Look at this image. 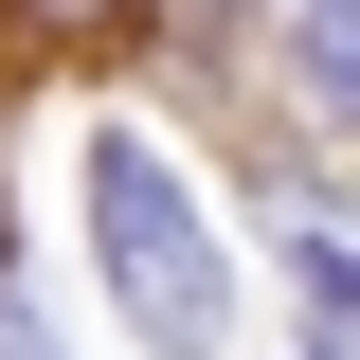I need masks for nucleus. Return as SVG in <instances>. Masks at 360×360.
I'll list each match as a JSON object with an SVG mask.
<instances>
[{"mask_svg": "<svg viewBox=\"0 0 360 360\" xmlns=\"http://www.w3.org/2000/svg\"><path fill=\"white\" fill-rule=\"evenodd\" d=\"M90 234H108V307L144 324V360H198V342L234 324L217 217H198V180H180L144 127H108V144H90Z\"/></svg>", "mask_w": 360, "mask_h": 360, "instance_id": "1", "label": "nucleus"}, {"mask_svg": "<svg viewBox=\"0 0 360 360\" xmlns=\"http://www.w3.org/2000/svg\"><path fill=\"white\" fill-rule=\"evenodd\" d=\"M288 72H307L324 108L360 127V0H288Z\"/></svg>", "mask_w": 360, "mask_h": 360, "instance_id": "2", "label": "nucleus"}, {"mask_svg": "<svg viewBox=\"0 0 360 360\" xmlns=\"http://www.w3.org/2000/svg\"><path fill=\"white\" fill-rule=\"evenodd\" d=\"M288 234H307V288H324V307H360V217H342V198H288Z\"/></svg>", "mask_w": 360, "mask_h": 360, "instance_id": "3", "label": "nucleus"}, {"mask_svg": "<svg viewBox=\"0 0 360 360\" xmlns=\"http://www.w3.org/2000/svg\"><path fill=\"white\" fill-rule=\"evenodd\" d=\"M0 360H54V342H37V307H0Z\"/></svg>", "mask_w": 360, "mask_h": 360, "instance_id": "4", "label": "nucleus"}, {"mask_svg": "<svg viewBox=\"0 0 360 360\" xmlns=\"http://www.w3.org/2000/svg\"><path fill=\"white\" fill-rule=\"evenodd\" d=\"M37 18H90V0H37Z\"/></svg>", "mask_w": 360, "mask_h": 360, "instance_id": "5", "label": "nucleus"}, {"mask_svg": "<svg viewBox=\"0 0 360 360\" xmlns=\"http://www.w3.org/2000/svg\"><path fill=\"white\" fill-rule=\"evenodd\" d=\"M180 18H217V0H180Z\"/></svg>", "mask_w": 360, "mask_h": 360, "instance_id": "6", "label": "nucleus"}]
</instances>
